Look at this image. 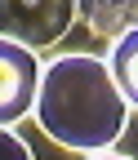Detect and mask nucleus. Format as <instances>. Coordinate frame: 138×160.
<instances>
[{"label": "nucleus", "mask_w": 138, "mask_h": 160, "mask_svg": "<svg viewBox=\"0 0 138 160\" xmlns=\"http://www.w3.org/2000/svg\"><path fill=\"white\" fill-rule=\"evenodd\" d=\"M40 76H45L40 53L9 40V36H0V129H9V125H18V120H27L36 111Z\"/></svg>", "instance_id": "3"}, {"label": "nucleus", "mask_w": 138, "mask_h": 160, "mask_svg": "<svg viewBox=\"0 0 138 160\" xmlns=\"http://www.w3.org/2000/svg\"><path fill=\"white\" fill-rule=\"evenodd\" d=\"M80 22L98 40H120L138 27V0H80Z\"/></svg>", "instance_id": "4"}, {"label": "nucleus", "mask_w": 138, "mask_h": 160, "mask_svg": "<svg viewBox=\"0 0 138 160\" xmlns=\"http://www.w3.org/2000/svg\"><path fill=\"white\" fill-rule=\"evenodd\" d=\"M129 111L134 107L125 102L107 58L76 49V53H58L45 62L36 125L58 147L80 151V156L111 151L129 129Z\"/></svg>", "instance_id": "1"}, {"label": "nucleus", "mask_w": 138, "mask_h": 160, "mask_svg": "<svg viewBox=\"0 0 138 160\" xmlns=\"http://www.w3.org/2000/svg\"><path fill=\"white\" fill-rule=\"evenodd\" d=\"M0 160H36V151L27 147V138H23V133L0 129Z\"/></svg>", "instance_id": "6"}, {"label": "nucleus", "mask_w": 138, "mask_h": 160, "mask_svg": "<svg viewBox=\"0 0 138 160\" xmlns=\"http://www.w3.org/2000/svg\"><path fill=\"white\" fill-rule=\"evenodd\" d=\"M107 67H111V76H116V85H120L125 102L138 111V27L125 31L120 40H111V49H107Z\"/></svg>", "instance_id": "5"}, {"label": "nucleus", "mask_w": 138, "mask_h": 160, "mask_svg": "<svg viewBox=\"0 0 138 160\" xmlns=\"http://www.w3.org/2000/svg\"><path fill=\"white\" fill-rule=\"evenodd\" d=\"M76 22H80V0H0V36L36 53L54 49Z\"/></svg>", "instance_id": "2"}, {"label": "nucleus", "mask_w": 138, "mask_h": 160, "mask_svg": "<svg viewBox=\"0 0 138 160\" xmlns=\"http://www.w3.org/2000/svg\"><path fill=\"white\" fill-rule=\"evenodd\" d=\"M89 160H134V156H120V151H98V156H89Z\"/></svg>", "instance_id": "7"}]
</instances>
